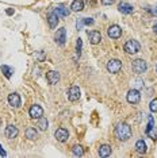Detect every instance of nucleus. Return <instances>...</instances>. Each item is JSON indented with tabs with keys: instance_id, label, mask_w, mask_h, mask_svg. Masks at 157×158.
Listing matches in <instances>:
<instances>
[{
	"instance_id": "11",
	"label": "nucleus",
	"mask_w": 157,
	"mask_h": 158,
	"mask_svg": "<svg viewBox=\"0 0 157 158\" xmlns=\"http://www.w3.org/2000/svg\"><path fill=\"white\" fill-rule=\"evenodd\" d=\"M88 39H90V42L92 43V45H98V43H100V41H102V34L96 30L88 31Z\"/></svg>"
},
{
	"instance_id": "18",
	"label": "nucleus",
	"mask_w": 157,
	"mask_h": 158,
	"mask_svg": "<svg viewBox=\"0 0 157 158\" xmlns=\"http://www.w3.org/2000/svg\"><path fill=\"white\" fill-rule=\"evenodd\" d=\"M111 146H108V145H102L100 147H99V157H108V155H111Z\"/></svg>"
},
{
	"instance_id": "3",
	"label": "nucleus",
	"mask_w": 157,
	"mask_h": 158,
	"mask_svg": "<svg viewBox=\"0 0 157 158\" xmlns=\"http://www.w3.org/2000/svg\"><path fill=\"white\" fill-rule=\"evenodd\" d=\"M123 49H125V51H126V53L135 54V53H138V51H140L141 46H140V43H138V41L130 39V41H127V42L125 43V47Z\"/></svg>"
},
{
	"instance_id": "29",
	"label": "nucleus",
	"mask_w": 157,
	"mask_h": 158,
	"mask_svg": "<svg viewBox=\"0 0 157 158\" xmlns=\"http://www.w3.org/2000/svg\"><path fill=\"white\" fill-rule=\"evenodd\" d=\"M93 23H95V20H93L92 18H84V24H87V26H92Z\"/></svg>"
},
{
	"instance_id": "19",
	"label": "nucleus",
	"mask_w": 157,
	"mask_h": 158,
	"mask_svg": "<svg viewBox=\"0 0 157 158\" xmlns=\"http://www.w3.org/2000/svg\"><path fill=\"white\" fill-rule=\"evenodd\" d=\"M70 8L75 12L83 11V8H84V1H83V0H73L72 4H70Z\"/></svg>"
},
{
	"instance_id": "24",
	"label": "nucleus",
	"mask_w": 157,
	"mask_h": 158,
	"mask_svg": "<svg viewBox=\"0 0 157 158\" xmlns=\"http://www.w3.org/2000/svg\"><path fill=\"white\" fill-rule=\"evenodd\" d=\"M72 153L76 157H81V155L84 154V150H83V147L80 146V145H75V146L72 147Z\"/></svg>"
},
{
	"instance_id": "26",
	"label": "nucleus",
	"mask_w": 157,
	"mask_h": 158,
	"mask_svg": "<svg viewBox=\"0 0 157 158\" xmlns=\"http://www.w3.org/2000/svg\"><path fill=\"white\" fill-rule=\"evenodd\" d=\"M81 47H83V41L78 38L77 42H76V53H77L78 57L81 56Z\"/></svg>"
},
{
	"instance_id": "31",
	"label": "nucleus",
	"mask_w": 157,
	"mask_h": 158,
	"mask_svg": "<svg viewBox=\"0 0 157 158\" xmlns=\"http://www.w3.org/2000/svg\"><path fill=\"white\" fill-rule=\"evenodd\" d=\"M0 155H3V157H6V151L3 150V147L0 146Z\"/></svg>"
},
{
	"instance_id": "13",
	"label": "nucleus",
	"mask_w": 157,
	"mask_h": 158,
	"mask_svg": "<svg viewBox=\"0 0 157 158\" xmlns=\"http://www.w3.org/2000/svg\"><path fill=\"white\" fill-rule=\"evenodd\" d=\"M46 80H48V82L49 84H52V85L57 84V82L60 81V73L58 72H56V70L48 72V73H46Z\"/></svg>"
},
{
	"instance_id": "23",
	"label": "nucleus",
	"mask_w": 157,
	"mask_h": 158,
	"mask_svg": "<svg viewBox=\"0 0 157 158\" xmlns=\"http://www.w3.org/2000/svg\"><path fill=\"white\" fill-rule=\"evenodd\" d=\"M25 134H26V138H28V139H35L37 135H38V134H37V130L34 127H28Z\"/></svg>"
},
{
	"instance_id": "28",
	"label": "nucleus",
	"mask_w": 157,
	"mask_h": 158,
	"mask_svg": "<svg viewBox=\"0 0 157 158\" xmlns=\"http://www.w3.org/2000/svg\"><path fill=\"white\" fill-rule=\"evenodd\" d=\"M83 27H84V18H83V19H77V22H76V28H77V30H83Z\"/></svg>"
},
{
	"instance_id": "30",
	"label": "nucleus",
	"mask_w": 157,
	"mask_h": 158,
	"mask_svg": "<svg viewBox=\"0 0 157 158\" xmlns=\"http://www.w3.org/2000/svg\"><path fill=\"white\" fill-rule=\"evenodd\" d=\"M112 3H114V0H102V4H104V6H110Z\"/></svg>"
},
{
	"instance_id": "16",
	"label": "nucleus",
	"mask_w": 157,
	"mask_h": 158,
	"mask_svg": "<svg viewBox=\"0 0 157 158\" xmlns=\"http://www.w3.org/2000/svg\"><path fill=\"white\" fill-rule=\"evenodd\" d=\"M48 22H49L50 28H56L57 24H58V15H57L54 11H52L50 14H49V16H48Z\"/></svg>"
},
{
	"instance_id": "10",
	"label": "nucleus",
	"mask_w": 157,
	"mask_h": 158,
	"mask_svg": "<svg viewBox=\"0 0 157 158\" xmlns=\"http://www.w3.org/2000/svg\"><path fill=\"white\" fill-rule=\"evenodd\" d=\"M28 113H30V116L33 119H39L41 116H43V108L38 104H34V105H31Z\"/></svg>"
},
{
	"instance_id": "35",
	"label": "nucleus",
	"mask_w": 157,
	"mask_h": 158,
	"mask_svg": "<svg viewBox=\"0 0 157 158\" xmlns=\"http://www.w3.org/2000/svg\"><path fill=\"white\" fill-rule=\"evenodd\" d=\"M156 72H157V66H156Z\"/></svg>"
},
{
	"instance_id": "8",
	"label": "nucleus",
	"mask_w": 157,
	"mask_h": 158,
	"mask_svg": "<svg viewBox=\"0 0 157 158\" xmlns=\"http://www.w3.org/2000/svg\"><path fill=\"white\" fill-rule=\"evenodd\" d=\"M127 102L130 103V104H137L138 102H140L141 99V93L138 89H130L129 92H127V96H126Z\"/></svg>"
},
{
	"instance_id": "22",
	"label": "nucleus",
	"mask_w": 157,
	"mask_h": 158,
	"mask_svg": "<svg viewBox=\"0 0 157 158\" xmlns=\"http://www.w3.org/2000/svg\"><path fill=\"white\" fill-rule=\"evenodd\" d=\"M145 133L150 139H157V127H154V126H152L150 128H146Z\"/></svg>"
},
{
	"instance_id": "1",
	"label": "nucleus",
	"mask_w": 157,
	"mask_h": 158,
	"mask_svg": "<svg viewBox=\"0 0 157 158\" xmlns=\"http://www.w3.org/2000/svg\"><path fill=\"white\" fill-rule=\"evenodd\" d=\"M115 135L122 142L129 141L132 138V127L127 123H118L115 127Z\"/></svg>"
},
{
	"instance_id": "6",
	"label": "nucleus",
	"mask_w": 157,
	"mask_h": 158,
	"mask_svg": "<svg viewBox=\"0 0 157 158\" xmlns=\"http://www.w3.org/2000/svg\"><path fill=\"white\" fill-rule=\"evenodd\" d=\"M107 35L112 39H118V38L122 35V28L119 27L118 24H112L107 28Z\"/></svg>"
},
{
	"instance_id": "12",
	"label": "nucleus",
	"mask_w": 157,
	"mask_h": 158,
	"mask_svg": "<svg viewBox=\"0 0 157 158\" xmlns=\"http://www.w3.org/2000/svg\"><path fill=\"white\" fill-rule=\"evenodd\" d=\"M8 103L11 107L19 108L20 104H22V100H20V96L18 93H11V95H8Z\"/></svg>"
},
{
	"instance_id": "5",
	"label": "nucleus",
	"mask_w": 157,
	"mask_h": 158,
	"mask_svg": "<svg viewBox=\"0 0 157 158\" xmlns=\"http://www.w3.org/2000/svg\"><path fill=\"white\" fill-rule=\"evenodd\" d=\"M67 95H68V100H69V102H77V100L80 99V96H81V95H80V88L73 85V87H70L69 89H68Z\"/></svg>"
},
{
	"instance_id": "2",
	"label": "nucleus",
	"mask_w": 157,
	"mask_h": 158,
	"mask_svg": "<svg viewBox=\"0 0 157 158\" xmlns=\"http://www.w3.org/2000/svg\"><path fill=\"white\" fill-rule=\"evenodd\" d=\"M132 68H133V72L134 73H144V72H146V69H148V64H146V61H144V59L138 58V59H134L132 64Z\"/></svg>"
},
{
	"instance_id": "17",
	"label": "nucleus",
	"mask_w": 157,
	"mask_h": 158,
	"mask_svg": "<svg viewBox=\"0 0 157 158\" xmlns=\"http://www.w3.org/2000/svg\"><path fill=\"white\" fill-rule=\"evenodd\" d=\"M54 12L58 15V18H64V16H68V15H69V10H68L67 7H64L62 4L57 6L56 8H54Z\"/></svg>"
},
{
	"instance_id": "15",
	"label": "nucleus",
	"mask_w": 157,
	"mask_h": 158,
	"mask_svg": "<svg viewBox=\"0 0 157 158\" xmlns=\"http://www.w3.org/2000/svg\"><path fill=\"white\" fill-rule=\"evenodd\" d=\"M118 11L123 15H129L133 12V6H130L129 3H119L118 6Z\"/></svg>"
},
{
	"instance_id": "14",
	"label": "nucleus",
	"mask_w": 157,
	"mask_h": 158,
	"mask_svg": "<svg viewBox=\"0 0 157 158\" xmlns=\"http://www.w3.org/2000/svg\"><path fill=\"white\" fill-rule=\"evenodd\" d=\"M18 134H19V130H18L16 126H12V124H10V126H7V127H6V136L8 139L16 138Z\"/></svg>"
},
{
	"instance_id": "33",
	"label": "nucleus",
	"mask_w": 157,
	"mask_h": 158,
	"mask_svg": "<svg viewBox=\"0 0 157 158\" xmlns=\"http://www.w3.org/2000/svg\"><path fill=\"white\" fill-rule=\"evenodd\" d=\"M153 31H154V33H156V34H157V22L154 23V26H153Z\"/></svg>"
},
{
	"instance_id": "32",
	"label": "nucleus",
	"mask_w": 157,
	"mask_h": 158,
	"mask_svg": "<svg viewBox=\"0 0 157 158\" xmlns=\"http://www.w3.org/2000/svg\"><path fill=\"white\" fill-rule=\"evenodd\" d=\"M6 12H7V15H12V14H14V10H12V8H8Z\"/></svg>"
},
{
	"instance_id": "27",
	"label": "nucleus",
	"mask_w": 157,
	"mask_h": 158,
	"mask_svg": "<svg viewBox=\"0 0 157 158\" xmlns=\"http://www.w3.org/2000/svg\"><path fill=\"white\" fill-rule=\"evenodd\" d=\"M149 108H150L152 112H157V99H153L149 104Z\"/></svg>"
},
{
	"instance_id": "9",
	"label": "nucleus",
	"mask_w": 157,
	"mask_h": 158,
	"mask_svg": "<svg viewBox=\"0 0 157 158\" xmlns=\"http://www.w3.org/2000/svg\"><path fill=\"white\" fill-rule=\"evenodd\" d=\"M54 136H56V139L58 142H61V143H64V142L68 141V138H69V133H68L67 128H57L56 133H54Z\"/></svg>"
},
{
	"instance_id": "34",
	"label": "nucleus",
	"mask_w": 157,
	"mask_h": 158,
	"mask_svg": "<svg viewBox=\"0 0 157 158\" xmlns=\"http://www.w3.org/2000/svg\"><path fill=\"white\" fill-rule=\"evenodd\" d=\"M156 14H157V8H156Z\"/></svg>"
},
{
	"instance_id": "4",
	"label": "nucleus",
	"mask_w": 157,
	"mask_h": 158,
	"mask_svg": "<svg viewBox=\"0 0 157 158\" xmlns=\"http://www.w3.org/2000/svg\"><path fill=\"white\" fill-rule=\"evenodd\" d=\"M121 69H122V62L119 61V59H110V61L107 62V70H108L110 73L117 74L121 72Z\"/></svg>"
},
{
	"instance_id": "21",
	"label": "nucleus",
	"mask_w": 157,
	"mask_h": 158,
	"mask_svg": "<svg viewBox=\"0 0 157 158\" xmlns=\"http://www.w3.org/2000/svg\"><path fill=\"white\" fill-rule=\"evenodd\" d=\"M135 150L140 154H145L146 153V143L144 142V139H140V141L135 142Z\"/></svg>"
},
{
	"instance_id": "7",
	"label": "nucleus",
	"mask_w": 157,
	"mask_h": 158,
	"mask_svg": "<svg viewBox=\"0 0 157 158\" xmlns=\"http://www.w3.org/2000/svg\"><path fill=\"white\" fill-rule=\"evenodd\" d=\"M54 41H56L57 45L60 46H64L65 45V41H67V30H65L64 27L58 28L56 33V35H54Z\"/></svg>"
},
{
	"instance_id": "36",
	"label": "nucleus",
	"mask_w": 157,
	"mask_h": 158,
	"mask_svg": "<svg viewBox=\"0 0 157 158\" xmlns=\"http://www.w3.org/2000/svg\"><path fill=\"white\" fill-rule=\"evenodd\" d=\"M0 124H1V120H0Z\"/></svg>"
},
{
	"instance_id": "25",
	"label": "nucleus",
	"mask_w": 157,
	"mask_h": 158,
	"mask_svg": "<svg viewBox=\"0 0 157 158\" xmlns=\"http://www.w3.org/2000/svg\"><path fill=\"white\" fill-rule=\"evenodd\" d=\"M1 72H3V74L7 77V79H11L12 68H10V66H7V65H3V66H1Z\"/></svg>"
},
{
	"instance_id": "20",
	"label": "nucleus",
	"mask_w": 157,
	"mask_h": 158,
	"mask_svg": "<svg viewBox=\"0 0 157 158\" xmlns=\"http://www.w3.org/2000/svg\"><path fill=\"white\" fill-rule=\"evenodd\" d=\"M37 127L39 128L41 131H46L49 127V122L46 118H43V116H41V118L38 119V122H37Z\"/></svg>"
}]
</instances>
